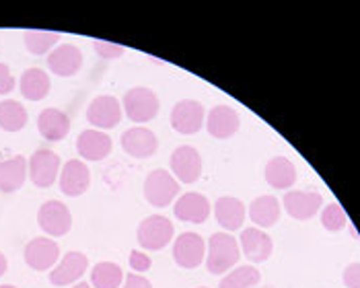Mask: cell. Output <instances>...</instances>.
I'll return each mask as SVG.
<instances>
[{
  "label": "cell",
  "instance_id": "6da1fadb",
  "mask_svg": "<svg viewBox=\"0 0 360 288\" xmlns=\"http://www.w3.org/2000/svg\"><path fill=\"white\" fill-rule=\"evenodd\" d=\"M241 258V249L239 243L233 235L226 233H214L208 239V259H206V268L210 274L221 276L224 272H229L231 268H235Z\"/></svg>",
  "mask_w": 360,
  "mask_h": 288
},
{
  "label": "cell",
  "instance_id": "7a4b0ae2",
  "mask_svg": "<svg viewBox=\"0 0 360 288\" xmlns=\"http://www.w3.org/2000/svg\"><path fill=\"white\" fill-rule=\"evenodd\" d=\"M124 110H126L128 119H132L136 124H146L157 117L159 110H161V101L153 89L134 86L124 95Z\"/></svg>",
  "mask_w": 360,
  "mask_h": 288
},
{
  "label": "cell",
  "instance_id": "3957f363",
  "mask_svg": "<svg viewBox=\"0 0 360 288\" xmlns=\"http://www.w3.org/2000/svg\"><path fill=\"white\" fill-rule=\"evenodd\" d=\"M179 190H181L179 181L165 169L150 171L146 181H144V198L155 208L169 206L171 202L175 200V196L179 194Z\"/></svg>",
  "mask_w": 360,
  "mask_h": 288
},
{
  "label": "cell",
  "instance_id": "277c9868",
  "mask_svg": "<svg viewBox=\"0 0 360 288\" xmlns=\"http://www.w3.org/2000/svg\"><path fill=\"white\" fill-rule=\"evenodd\" d=\"M136 239H139L142 249L159 251V249L167 247L171 243V239H173V223L165 216L153 214V216L144 218L139 225Z\"/></svg>",
  "mask_w": 360,
  "mask_h": 288
},
{
  "label": "cell",
  "instance_id": "5b68a950",
  "mask_svg": "<svg viewBox=\"0 0 360 288\" xmlns=\"http://www.w3.org/2000/svg\"><path fill=\"white\" fill-rule=\"evenodd\" d=\"M37 225L46 235L64 237L72 229V214L66 204L58 200L44 202L37 210Z\"/></svg>",
  "mask_w": 360,
  "mask_h": 288
},
{
  "label": "cell",
  "instance_id": "8992f818",
  "mask_svg": "<svg viewBox=\"0 0 360 288\" xmlns=\"http://www.w3.org/2000/svg\"><path fill=\"white\" fill-rule=\"evenodd\" d=\"M171 171L181 183H195L202 175V157L194 146H177L169 159Z\"/></svg>",
  "mask_w": 360,
  "mask_h": 288
},
{
  "label": "cell",
  "instance_id": "52a82bcc",
  "mask_svg": "<svg viewBox=\"0 0 360 288\" xmlns=\"http://www.w3.org/2000/svg\"><path fill=\"white\" fill-rule=\"evenodd\" d=\"M204 122H206L204 105L194 101V99H184V101L175 103V107L171 110V126L179 134H195V132H200Z\"/></svg>",
  "mask_w": 360,
  "mask_h": 288
},
{
  "label": "cell",
  "instance_id": "ba28073f",
  "mask_svg": "<svg viewBox=\"0 0 360 288\" xmlns=\"http://www.w3.org/2000/svg\"><path fill=\"white\" fill-rule=\"evenodd\" d=\"M86 119L101 132L111 130L122 122V105L113 95H99L89 103Z\"/></svg>",
  "mask_w": 360,
  "mask_h": 288
},
{
  "label": "cell",
  "instance_id": "9c48e42d",
  "mask_svg": "<svg viewBox=\"0 0 360 288\" xmlns=\"http://www.w3.org/2000/svg\"><path fill=\"white\" fill-rule=\"evenodd\" d=\"M206 256V241L198 233H181L173 245V259L186 270L198 268Z\"/></svg>",
  "mask_w": 360,
  "mask_h": 288
},
{
  "label": "cell",
  "instance_id": "30bf717a",
  "mask_svg": "<svg viewBox=\"0 0 360 288\" xmlns=\"http://www.w3.org/2000/svg\"><path fill=\"white\" fill-rule=\"evenodd\" d=\"M29 177L37 188L54 185L60 173V157L52 150H35L29 159Z\"/></svg>",
  "mask_w": 360,
  "mask_h": 288
},
{
  "label": "cell",
  "instance_id": "8fae6325",
  "mask_svg": "<svg viewBox=\"0 0 360 288\" xmlns=\"http://www.w3.org/2000/svg\"><path fill=\"white\" fill-rule=\"evenodd\" d=\"M58 259H60V247L50 237H35L25 247V261L35 272H46L54 268Z\"/></svg>",
  "mask_w": 360,
  "mask_h": 288
},
{
  "label": "cell",
  "instance_id": "7c38bea8",
  "mask_svg": "<svg viewBox=\"0 0 360 288\" xmlns=\"http://www.w3.org/2000/svg\"><path fill=\"white\" fill-rule=\"evenodd\" d=\"M120 144L134 159H148L159 148V140H157L155 132L144 126H134V128L126 130L120 138Z\"/></svg>",
  "mask_w": 360,
  "mask_h": 288
},
{
  "label": "cell",
  "instance_id": "4fadbf2b",
  "mask_svg": "<svg viewBox=\"0 0 360 288\" xmlns=\"http://www.w3.org/2000/svg\"><path fill=\"white\" fill-rule=\"evenodd\" d=\"M89 268V258L81 251H68L60 263L52 268L50 272V282L54 287H68L75 284L77 280L83 278V274Z\"/></svg>",
  "mask_w": 360,
  "mask_h": 288
},
{
  "label": "cell",
  "instance_id": "5bb4252c",
  "mask_svg": "<svg viewBox=\"0 0 360 288\" xmlns=\"http://www.w3.org/2000/svg\"><path fill=\"white\" fill-rule=\"evenodd\" d=\"M91 185V171L89 167L84 165L83 161L79 159H70L64 163L62 173H60V190L62 194L70 196V198H77V196H83L84 192L89 190Z\"/></svg>",
  "mask_w": 360,
  "mask_h": 288
},
{
  "label": "cell",
  "instance_id": "9a60e30c",
  "mask_svg": "<svg viewBox=\"0 0 360 288\" xmlns=\"http://www.w3.org/2000/svg\"><path fill=\"white\" fill-rule=\"evenodd\" d=\"M282 204L286 208V212L297 218V221H309L313 218L321 204H323V198L321 194L317 192H301V190H292V192H286L284 198H282Z\"/></svg>",
  "mask_w": 360,
  "mask_h": 288
},
{
  "label": "cell",
  "instance_id": "2e32d148",
  "mask_svg": "<svg viewBox=\"0 0 360 288\" xmlns=\"http://www.w3.org/2000/svg\"><path fill=\"white\" fill-rule=\"evenodd\" d=\"M48 66L58 77H75L83 66V52L72 44H62L48 54Z\"/></svg>",
  "mask_w": 360,
  "mask_h": 288
},
{
  "label": "cell",
  "instance_id": "e0dca14e",
  "mask_svg": "<svg viewBox=\"0 0 360 288\" xmlns=\"http://www.w3.org/2000/svg\"><path fill=\"white\" fill-rule=\"evenodd\" d=\"M239 126H241L239 114L229 105H217L208 112V119H206L208 134L219 140H226V138L235 136Z\"/></svg>",
  "mask_w": 360,
  "mask_h": 288
},
{
  "label": "cell",
  "instance_id": "ac0fdd59",
  "mask_svg": "<svg viewBox=\"0 0 360 288\" xmlns=\"http://www.w3.org/2000/svg\"><path fill=\"white\" fill-rule=\"evenodd\" d=\"M173 212H175V218H179L184 223L202 225L210 216V202L206 196H202L198 192H188L175 202Z\"/></svg>",
  "mask_w": 360,
  "mask_h": 288
},
{
  "label": "cell",
  "instance_id": "d6986e66",
  "mask_svg": "<svg viewBox=\"0 0 360 288\" xmlns=\"http://www.w3.org/2000/svg\"><path fill=\"white\" fill-rule=\"evenodd\" d=\"M241 249L245 254V258L253 263H262L272 256L274 251V241L270 239V235H266L257 227L243 229L241 233Z\"/></svg>",
  "mask_w": 360,
  "mask_h": 288
},
{
  "label": "cell",
  "instance_id": "ffe728a7",
  "mask_svg": "<svg viewBox=\"0 0 360 288\" xmlns=\"http://www.w3.org/2000/svg\"><path fill=\"white\" fill-rule=\"evenodd\" d=\"M111 136L101 132V130H83L79 140H77V150L86 161H103L110 157L111 152Z\"/></svg>",
  "mask_w": 360,
  "mask_h": 288
},
{
  "label": "cell",
  "instance_id": "44dd1931",
  "mask_svg": "<svg viewBox=\"0 0 360 288\" xmlns=\"http://www.w3.org/2000/svg\"><path fill=\"white\" fill-rule=\"evenodd\" d=\"M37 130L39 134L50 140V143H60L68 136L70 132V119L68 115L56 107H48L37 115Z\"/></svg>",
  "mask_w": 360,
  "mask_h": 288
},
{
  "label": "cell",
  "instance_id": "7402d4cb",
  "mask_svg": "<svg viewBox=\"0 0 360 288\" xmlns=\"http://www.w3.org/2000/svg\"><path fill=\"white\" fill-rule=\"evenodd\" d=\"M214 216L222 229L239 230L245 223V204L233 196H222L214 204Z\"/></svg>",
  "mask_w": 360,
  "mask_h": 288
},
{
  "label": "cell",
  "instance_id": "603a6c76",
  "mask_svg": "<svg viewBox=\"0 0 360 288\" xmlns=\"http://www.w3.org/2000/svg\"><path fill=\"white\" fill-rule=\"evenodd\" d=\"M27 177V159L23 155L0 161V192L13 194L21 190Z\"/></svg>",
  "mask_w": 360,
  "mask_h": 288
},
{
  "label": "cell",
  "instance_id": "cb8c5ba5",
  "mask_svg": "<svg viewBox=\"0 0 360 288\" xmlns=\"http://www.w3.org/2000/svg\"><path fill=\"white\" fill-rule=\"evenodd\" d=\"M264 177H266L268 185H272L276 190H288L297 181V167L286 157H274L268 161Z\"/></svg>",
  "mask_w": 360,
  "mask_h": 288
},
{
  "label": "cell",
  "instance_id": "d4e9b609",
  "mask_svg": "<svg viewBox=\"0 0 360 288\" xmlns=\"http://www.w3.org/2000/svg\"><path fill=\"white\" fill-rule=\"evenodd\" d=\"M250 218L259 229L274 227L280 218V200L274 196H257L250 204Z\"/></svg>",
  "mask_w": 360,
  "mask_h": 288
},
{
  "label": "cell",
  "instance_id": "484cf974",
  "mask_svg": "<svg viewBox=\"0 0 360 288\" xmlns=\"http://www.w3.org/2000/svg\"><path fill=\"white\" fill-rule=\"evenodd\" d=\"M19 86H21V95L27 101H41V99L48 97L52 83H50V77H48L46 70H41V68H29V70H25L21 74Z\"/></svg>",
  "mask_w": 360,
  "mask_h": 288
},
{
  "label": "cell",
  "instance_id": "4316f807",
  "mask_svg": "<svg viewBox=\"0 0 360 288\" xmlns=\"http://www.w3.org/2000/svg\"><path fill=\"white\" fill-rule=\"evenodd\" d=\"M27 110L13 99L0 101V128L4 132H19L27 126Z\"/></svg>",
  "mask_w": 360,
  "mask_h": 288
},
{
  "label": "cell",
  "instance_id": "83f0119b",
  "mask_svg": "<svg viewBox=\"0 0 360 288\" xmlns=\"http://www.w3.org/2000/svg\"><path fill=\"white\" fill-rule=\"evenodd\" d=\"M91 284H93V288H122L124 272L113 261H99L93 266Z\"/></svg>",
  "mask_w": 360,
  "mask_h": 288
},
{
  "label": "cell",
  "instance_id": "f1b7e54d",
  "mask_svg": "<svg viewBox=\"0 0 360 288\" xmlns=\"http://www.w3.org/2000/svg\"><path fill=\"white\" fill-rule=\"evenodd\" d=\"M23 39H25V48L33 56H41V54H48L60 41V33L44 31V29H27L23 33Z\"/></svg>",
  "mask_w": 360,
  "mask_h": 288
},
{
  "label": "cell",
  "instance_id": "f546056e",
  "mask_svg": "<svg viewBox=\"0 0 360 288\" xmlns=\"http://www.w3.org/2000/svg\"><path fill=\"white\" fill-rule=\"evenodd\" d=\"M262 280V274L253 266H241L231 270L221 280L219 288H255Z\"/></svg>",
  "mask_w": 360,
  "mask_h": 288
},
{
  "label": "cell",
  "instance_id": "4dcf8cb0",
  "mask_svg": "<svg viewBox=\"0 0 360 288\" xmlns=\"http://www.w3.org/2000/svg\"><path fill=\"white\" fill-rule=\"evenodd\" d=\"M321 225L323 229L330 230V233H338V230L346 229L348 227V216L344 212V208L340 204H328L321 212Z\"/></svg>",
  "mask_w": 360,
  "mask_h": 288
},
{
  "label": "cell",
  "instance_id": "1f68e13d",
  "mask_svg": "<svg viewBox=\"0 0 360 288\" xmlns=\"http://www.w3.org/2000/svg\"><path fill=\"white\" fill-rule=\"evenodd\" d=\"M93 48L99 56L105 58V60H117V58L124 56V46H120V44H110V41L97 39V41H93Z\"/></svg>",
  "mask_w": 360,
  "mask_h": 288
},
{
  "label": "cell",
  "instance_id": "d6a6232c",
  "mask_svg": "<svg viewBox=\"0 0 360 288\" xmlns=\"http://www.w3.org/2000/svg\"><path fill=\"white\" fill-rule=\"evenodd\" d=\"M150 266H153V261H150V258H148L146 254H142V251H132V254H130V268H132L136 274L148 272Z\"/></svg>",
  "mask_w": 360,
  "mask_h": 288
},
{
  "label": "cell",
  "instance_id": "836d02e7",
  "mask_svg": "<svg viewBox=\"0 0 360 288\" xmlns=\"http://www.w3.org/2000/svg\"><path fill=\"white\" fill-rule=\"evenodd\" d=\"M344 284L348 288H360V261H352L344 270Z\"/></svg>",
  "mask_w": 360,
  "mask_h": 288
},
{
  "label": "cell",
  "instance_id": "e575fe53",
  "mask_svg": "<svg viewBox=\"0 0 360 288\" xmlns=\"http://www.w3.org/2000/svg\"><path fill=\"white\" fill-rule=\"evenodd\" d=\"M15 85L17 83H15V77L11 74V68L4 62H0V95H8Z\"/></svg>",
  "mask_w": 360,
  "mask_h": 288
},
{
  "label": "cell",
  "instance_id": "d590c367",
  "mask_svg": "<svg viewBox=\"0 0 360 288\" xmlns=\"http://www.w3.org/2000/svg\"><path fill=\"white\" fill-rule=\"evenodd\" d=\"M122 288H153L150 280H146L142 274H136V272H130L126 276V282L122 284Z\"/></svg>",
  "mask_w": 360,
  "mask_h": 288
},
{
  "label": "cell",
  "instance_id": "8d00e7d4",
  "mask_svg": "<svg viewBox=\"0 0 360 288\" xmlns=\"http://www.w3.org/2000/svg\"><path fill=\"white\" fill-rule=\"evenodd\" d=\"M6 270H8V261H6V258H4V254L0 251V276H2Z\"/></svg>",
  "mask_w": 360,
  "mask_h": 288
},
{
  "label": "cell",
  "instance_id": "74e56055",
  "mask_svg": "<svg viewBox=\"0 0 360 288\" xmlns=\"http://www.w3.org/2000/svg\"><path fill=\"white\" fill-rule=\"evenodd\" d=\"M72 288H91V284L89 282H79V284H75Z\"/></svg>",
  "mask_w": 360,
  "mask_h": 288
},
{
  "label": "cell",
  "instance_id": "f35d334b",
  "mask_svg": "<svg viewBox=\"0 0 360 288\" xmlns=\"http://www.w3.org/2000/svg\"><path fill=\"white\" fill-rule=\"evenodd\" d=\"M0 288H17V287H11V284H2Z\"/></svg>",
  "mask_w": 360,
  "mask_h": 288
},
{
  "label": "cell",
  "instance_id": "ab89813d",
  "mask_svg": "<svg viewBox=\"0 0 360 288\" xmlns=\"http://www.w3.org/2000/svg\"><path fill=\"white\" fill-rule=\"evenodd\" d=\"M255 288H272V287H255Z\"/></svg>",
  "mask_w": 360,
  "mask_h": 288
},
{
  "label": "cell",
  "instance_id": "60d3db41",
  "mask_svg": "<svg viewBox=\"0 0 360 288\" xmlns=\"http://www.w3.org/2000/svg\"><path fill=\"white\" fill-rule=\"evenodd\" d=\"M200 288H204V287H200Z\"/></svg>",
  "mask_w": 360,
  "mask_h": 288
}]
</instances>
